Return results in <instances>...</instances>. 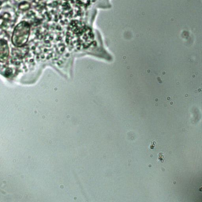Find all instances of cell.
<instances>
[{
  "label": "cell",
  "mask_w": 202,
  "mask_h": 202,
  "mask_svg": "<svg viewBox=\"0 0 202 202\" xmlns=\"http://www.w3.org/2000/svg\"><path fill=\"white\" fill-rule=\"evenodd\" d=\"M156 141H154V140H152L151 141V144H150V149H154L155 146H156Z\"/></svg>",
  "instance_id": "obj_4"
},
{
  "label": "cell",
  "mask_w": 202,
  "mask_h": 202,
  "mask_svg": "<svg viewBox=\"0 0 202 202\" xmlns=\"http://www.w3.org/2000/svg\"><path fill=\"white\" fill-rule=\"evenodd\" d=\"M30 34V25L27 22H21L14 30L12 42L17 47H22L27 43Z\"/></svg>",
  "instance_id": "obj_1"
},
{
  "label": "cell",
  "mask_w": 202,
  "mask_h": 202,
  "mask_svg": "<svg viewBox=\"0 0 202 202\" xmlns=\"http://www.w3.org/2000/svg\"><path fill=\"white\" fill-rule=\"evenodd\" d=\"M164 154L163 153V152H159V154H158V159H159V161L160 162H164Z\"/></svg>",
  "instance_id": "obj_3"
},
{
  "label": "cell",
  "mask_w": 202,
  "mask_h": 202,
  "mask_svg": "<svg viewBox=\"0 0 202 202\" xmlns=\"http://www.w3.org/2000/svg\"><path fill=\"white\" fill-rule=\"evenodd\" d=\"M9 55V48H8L7 41L5 40L0 41V60L4 61L7 59Z\"/></svg>",
  "instance_id": "obj_2"
}]
</instances>
